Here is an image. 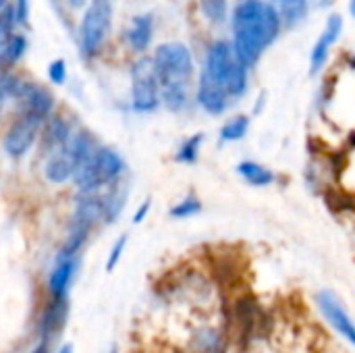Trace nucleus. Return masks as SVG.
Listing matches in <instances>:
<instances>
[{"label": "nucleus", "mask_w": 355, "mask_h": 353, "mask_svg": "<svg viewBox=\"0 0 355 353\" xmlns=\"http://www.w3.org/2000/svg\"><path fill=\"white\" fill-rule=\"evenodd\" d=\"M229 25L233 50L250 71L258 67L264 52L285 29L279 10L268 0H235Z\"/></svg>", "instance_id": "obj_1"}, {"label": "nucleus", "mask_w": 355, "mask_h": 353, "mask_svg": "<svg viewBox=\"0 0 355 353\" xmlns=\"http://www.w3.org/2000/svg\"><path fill=\"white\" fill-rule=\"evenodd\" d=\"M200 71H204L212 81L225 87L233 102L245 98L250 89L252 71L237 58L231 40L225 37L212 40L204 50V62Z\"/></svg>", "instance_id": "obj_2"}, {"label": "nucleus", "mask_w": 355, "mask_h": 353, "mask_svg": "<svg viewBox=\"0 0 355 353\" xmlns=\"http://www.w3.org/2000/svg\"><path fill=\"white\" fill-rule=\"evenodd\" d=\"M127 175L125 158L110 146H98L94 154L75 171L73 183L77 191H100Z\"/></svg>", "instance_id": "obj_3"}, {"label": "nucleus", "mask_w": 355, "mask_h": 353, "mask_svg": "<svg viewBox=\"0 0 355 353\" xmlns=\"http://www.w3.org/2000/svg\"><path fill=\"white\" fill-rule=\"evenodd\" d=\"M152 64L158 75L160 87L162 85H191V79L196 75V60L193 52L183 42H164L158 44L152 52Z\"/></svg>", "instance_id": "obj_4"}, {"label": "nucleus", "mask_w": 355, "mask_h": 353, "mask_svg": "<svg viewBox=\"0 0 355 353\" xmlns=\"http://www.w3.org/2000/svg\"><path fill=\"white\" fill-rule=\"evenodd\" d=\"M112 0H89L79 23V50L89 60L96 58L108 42L112 29Z\"/></svg>", "instance_id": "obj_5"}, {"label": "nucleus", "mask_w": 355, "mask_h": 353, "mask_svg": "<svg viewBox=\"0 0 355 353\" xmlns=\"http://www.w3.org/2000/svg\"><path fill=\"white\" fill-rule=\"evenodd\" d=\"M162 106L160 81L150 56H139L131 64V108L137 114H152Z\"/></svg>", "instance_id": "obj_6"}, {"label": "nucleus", "mask_w": 355, "mask_h": 353, "mask_svg": "<svg viewBox=\"0 0 355 353\" xmlns=\"http://www.w3.org/2000/svg\"><path fill=\"white\" fill-rule=\"evenodd\" d=\"M314 306L322 322L352 350H355V318L341 300L339 293L333 289H320L314 295Z\"/></svg>", "instance_id": "obj_7"}, {"label": "nucleus", "mask_w": 355, "mask_h": 353, "mask_svg": "<svg viewBox=\"0 0 355 353\" xmlns=\"http://www.w3.org/2000/svg\"><path fill=\"white\" fill-rule=\"evenodd\" d=\"M46 121L33 117V114H25L19 112L17 119L8 125L4 137H2V150L8 158L12 160H21L29 154V150L33 148V144L37 141L42 127Z\"/></svg>", "instance_id": "obj_8"}, {"label": "nucleus", "mask_w": 355, "mask_h": 353, "mask_svg": "<svg viewBox=\"0 0 355 353\" xmlns=\"http://www.w3.org/2000/svg\"><path fill=\"white\" fill-rule=\"evenodd\" d=\"M343 29H345L343 17L339 12H331L324 23V29L318 33V37L312 46V52H310V75L312 77L322 75V71L327 69L331 52L337 46V42L341 40Z\"/></svg>", "instance_id": "obj_9"}, {"label": "nucleus", "mask_w": 355, "mask_h": 353, "mask_svg": "<svg viewBox=\"0 0 355 353\" xmlns=\"http://www.w3.org/2000/svg\"><path fill=\"white\" fill-rule=\"evenodd\" d=\"M193 100L196 104L210 117H223L233 100L231 96L227 94L225 87H220L216 81H212L204 71L198 73V81H196V92H193Z\"/></svg>", "instance_id": "obj_10"}, {"label": "nucleus", "mask_w": 355, "mask_h": 353, "mask_svg": "<svg viewBox=\"0 0 355 353\" xmlns=\"http://www.w3.org/2000/svg\"><path fill=\"white\" fill-rule=\"evenodd\" d=\"M54 102H56L54 94L48 87L40 83H27V81H23L21 92L15 100L19 112L33 114L42 121H48V117L54 112Z\"/></svg>", "instance_id": "obj_11"}, {"label": "nucleus", "mask_w": 355, "mask_h": 353, "mask_svg": "<svg viewBox=\"0 0 355 353\" xmlns=\"http://www.w3.org/2000/svg\"><path fill=\"white\" fill-rule=\"evenodd\" d=\"M79 268V256H60L56 254L54 258V266L48 273V295L52 300H67V293L71 289V283L77 275Z\"/></svg>", "instance_id": "obj_12"}, {"label": "nucleus", "mask_w": 355, "mask_h": 353, "mask_svg": "<svg viewBox=\"0 0 355 353\" xmlns=\"http://www.w3.org/2000/svg\"><path fill=\"white\" fill-rule=\"evenodd\" d=\"M154 27H156V21H154V15L152 12H139L135 17H131L127 29H125V42L127 46L137 54H146V50L152 46V40H154Z\"/></svg>", "instance_id": "obj_13"}, {"label": "nucleus", "mask_w": 355, "mask_h": 353, "mask_svg": "<svg viewBox=\"0 0 355 353\" xmlns=\"http://www.w3.org/2000/svg\"><path fill=\"white\" fill-rule=\"evenodd\" d=\"M75 171H77V164L69 150V144L64 148L44 156V177L52 185H62L67 181H73Z\"/></svg>", "instance_id": "obj_14"}, {"label": "nucleus", "mask_w": 355, "mask_h": 353, "mask_svg": "<svg viewBox=\"0 0 355 353\" xmlns=\"http://www.w3.org/2000/svg\"><path fill=\"white\" fill-rule=\"evenodd\" d=\"M73 133H75V131H73L71 123H69L62 114H54V112H52V114L48 117V121L44 123L42 133H40L44 156L50 154V152H56V150L64 148V146L71 141Z\"/></svg>", "instance_id": "obj_15"}, {"label": "nucleus", "mask_w": 355, "mask_h": 353, "mask_svg": "<svg viewBox=\"0 0 355 353\" xmlns=\"http://www.w3.org/2000/svg\"><path fill=\"white\" fill-rule=\"evenodd\" d=\"M100 198H102V223L104 225L116 223L119 216L123 214V210L127 206V198H129L127 179H121V181L100 189Z\"/></svg>", "instance_id": "obj_16"}, {"label": "nucleus", "mask_w": 355, "mask_h": 353, "mask_svg": "<svg viewBox=\"0 0 355 353\" xmlns=\"http://www.w3.org/2000/svg\"><path fill=\"white\" fill-rule=\"evenodd\" d=\"M237 175L252 187H270L277 181V175L272 169H268L266 164L258 162V160H241L235 166Z\"/></svg>", "instance_id": "obj_17"}, {"label": "nucleus", "mask_w": 355, "mask_h": 353, "mask_svg": "<svg viewBox=\"0 0 355 353\" xmlns=\"http://www.w3.org/2000/svg\"><path fill=\"white\" fill-rule=\"evenodd\" d=\"M64 316H67V300H52L50 298V304L46 306V310L42 314V320H40L42 343L50 341L58 333V329L64 322Z\"/></svg>", "instance_id": "obj_18"}, {"label": "nucleus", "mask_w": 355, "mask_h": 353, "mask_svg": "<svg viewBox=\"0 0 355 353\" xmlns=\"http://www.w3.org/2000/svg\"><path fill=\"white\" fill-rule=\"evenodd\" d=\"M281 15L285 29L300 27L310 12V0H268Z\"/></svg>", "instance_id": "obj_19"}, {"label": "nucleus", "mask_w": 355, "mask_h": 353, "mask_svg": "<svg viewBox=\"0 0 355 353\" xmlns=\"http://www.w3.org/2000/svg\"><path fill=\"white\" fill-rule=\"evenodd\" d=\"M160 98L162 106L175 114H181L189 108L191 104V85L175 83V85H162L160 87Z\"/></svg>", "instance_id": "obj_20"}, {"label": "nucleus", "mask_w": 355, "mask_h": 353, "mask_svg": "<svg viewBox=\"0 0 355 353\" xmlns=\"http://www.w3.org/2000/svg\"><path fill=\"white\" fill-rule=\"evenodd\" d=\"M27 52V37L23 33H15L0 50V73H10L17 62Z\"/></svg>", "instance_id": "obj_21"}, {"label": "nucleus", "mask_w": 355, "mask_h": 353, "mask_svg": "<svg viewBox=\"0 0 355 353\" xmlns=\"http://www.w3.org/2000/svg\"><path fill=\"white\" fill-rule=\"evenodd\" d=\"M250 125H252L250 114H235V117H231L218 129V144L227 146V144H237V141L245 139V135L250 133Z\"/></svg>", "instance_id": "obj_22"}, {"label": "nucleus", "mask_w": 355, "mask_h": 353, "mask_svg": "<svg viewBox=\"0 0 355 353\" xmlns=\"http://www.w3.org/2000/svg\"><path fill=\"white\" fill-rule=\"evenodd\" d=\"M198 4H200V12L208 25L223 27L225 23H229V17H231L229 0H198Z\"/></svg>", "instance_id": "obj_23"}, {"label": "nucleus", "mask_w": 355, "mask_h": 353, "mask_svg": "<svg viewBox=\"0 0 355 353\" xmlns=\"http://www.w3.org/2000/svg\"><path fill=\"white\" fill-rule=\"evenodd\" d=\"M204 141H206V135L204 133H193L189 135L187 139H183L175 152V162L179 164H196L200 160V154H202V148H204Z\"/></svg>", "instance_id": "obj_24"}, {"label": "nucleus", "mask_w": 355, "mask_h": 353, "mask_svg": "<svg viewBox=\"0 0 355 353\" xmlns=\"http://www.w3.org/2000/svg\"><path fill=\"white\" fill-rule=\"evenodd\" d=\"M204 210V204L200 200V196L196 193H187L183 196L179 202H175L168 210V216L175 218V221H187V218H193L198 214H202Z\"/></svg>", "instance_id": "obj_25"}, {"label": "nucleus", "mask_w": 355, "mask_h": 353, "mask_svg": "<svg viewBox=\"0 0 355 353\" xmlns=\"http://www.w3.org/2000/svg\"><path fill=\"white\" fill-rule=\"evenodd\" d=\"M23 79L17 77L12 71L10 73H0V108L6 106L8 102H15L19 92H21Z\"/></svg>", "instance_id": "obj_26"}, {"label": "nucleus", "mask_w": 355, "mask_h": 353, "mask_svg": "<svg viewBox=\"0 0 355 353\" xmlns=\"http://www.w3.org/2000/svg\"><path fill=\"white\" fill-rule=\"evenodd\" d=\"M127 241H129V237L125 233L114 239V243H112V248L108 252V258H106V273H112L119 266V262H121V258H123V254L127 250Z\"/></svg>", "instance_id": "obj_27"}, {"label": "nucleus", "mask_w": 355, "mask_h": 353, "mask_svg": "<svg viewBox=\"0 0 355 353\" xmlns=\"http://www.w3.org/2000/svg\"><path fill=\"white\" fill-rule=\"evenodd\" d=\"M46 75H48V79H50L52 85H62L67 81V62L62 58H54L48 64Z\"/></svg>", "instance_id": "obj_28"}, {"label": "nucleus", "mask_w": 355, "mask_h": 353, "mask_svg": "<svg viewBox=\"0 0 355 353\" xmlns=\"http://www.w3.org/2000/svg\"><path fill=\"white\" fill-rule=\"evenodd\" d=\"M12 8L17 17V25L27 27L29 25V0H12Z\"/></svg>", "instance_id": "obj_29"}, {"label": "nucleus", "mask_w": 355, "mask_h": 353, "mask_svg": "<svg viewBox=\"0 0 355 353\" xmlns=\"http://www.w3.org/2000/svg\"><path fill=\"white\" fill-rule=\"evenodd\" d=\"M150 210H152V200H144V202L137 206V210L133 212V225H141V223L148 218Z\"/></svg>", "instance_id": "obj_30"}, {"label": "nucleus", "mask_w": 355, "mask_h": 353, "mask_svg": "<svg viewBox=\"0 0 355 353\" xmlns=\"http://www.w3.org/2000/svg\"><path fill=\"white\" fill-rule=\"evenodd\" d=\"M345 69L355 73V52H349V54L345 56Z\"/></svg>", "instance_id": "obj_31"}, {"label": "nucleus", "mask_w": 355, "mask_h": 353, "mask_svg": "<svg viewBox=\"0 0 355 353\" xmlns=\"http://www.w3.org/2000/svg\"><path fill=\"white\" fill-rule=\"evenodd\" d=\"M67 2H69L71 8H81V6H85L89 0H67Z\"/></svg>", "instance_id": "obj_32"}, {"label": "nucleus", "mask_w": 355, "mask_h": 353, "mask_svg": "<svg viewBox=\"0 0 355 353\" xmlns=\"http://www.w3.org/2000/svg\"><path fill=\"white\" fill-rule=\"evenodd\" d=\"M29 353H48V347H46V343H40L35 350H31Z\"/></svg>", "instance_id": "obj_33"}, {"label": "nucleus", "mask_w": 355, "mask_h": 353, "mask_svg": "<svg viewBox=\"0 0 355 353\" xmlns=\"http://www.w3.org/2000/svg\"><path fill=\"white\" fill-rule=\"evenodd\" d=\"M10 37H12V35H2V33H0V50H2V46H4Z\"/></svg>", "instance_id": "obj_34"}, {"label": "nucleus", "mask_w": 355, "mask_h": 353, "mask_svg": "<svg viewBox=\"0 0 355 353\" xmlns=\"http://www.w3.org/2000/svg\"><path fill=\"white\" fill-rule=\"evenodd\" d=\"M349 15L355 19V0H349Z\"/></svg>", "instance_id": "obj_35"}, {"label": "nucleus", "mask_w": 355, "mask_h": 353, "mask_svg": "<svg viewBox=\"0 0 355 353\" xmlns=\"http://www.w3.org/2000/svg\"><path fill=\"white\" fill-rule=\"evenodd\" d=\"M58 353H73V347H71V345H64V347H60V352Z\"/></svg>", "instance_id": "obj_36"}, {"label": "nucleus", "mask_w": 355, "mask_h": 353, "mask_svg": "<svg viewBox=\"0 0 355 353\" xmlns=\"http://www.w3.org/2000/svg\"><path fill=\"white\" fill-rule=\"evenodd\" d=\"M6 4H8V0H0V10H2V8H4Z\"/></svg>", "instance_id": "obj_37"}, {"label": "nucleus", "mask_w": 355, "mask_h": 353, "mask_svg": "<svg viewBox=\"0 0 355 353\" xmlns=\"http://www.w3.org/2000/svg\"><path fill=\"white\" fill-rule=\"evenodd\" d=\"M108 353H119V352H116V347H112V350H110V352H108Z\"/></svg>", "instance_id": "obj_38"}, {"label": "nucleus", "mask_w": 355, "mask_h": 353, "mask_svg": "<svg viewBox=\"0 0 355 353\" xmlns=\"http://www.w3.org/2000/svg\"><path fill=\"white\" fill-rule=\"evenodd\" d=\"M322 2H324V4H329V2H331V0H322Z\"/></svg>", "instance_id": "obj_39"}]
</instances>
